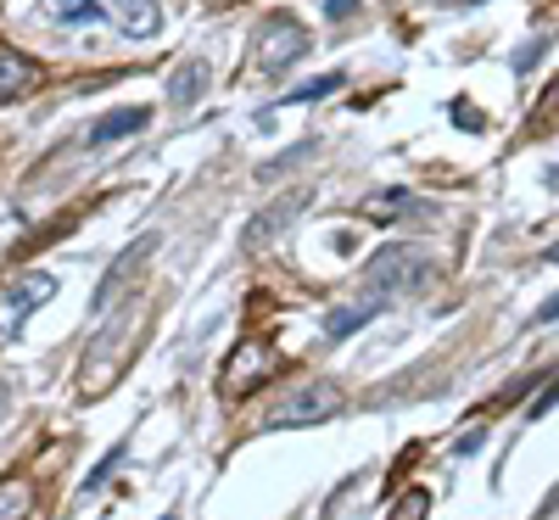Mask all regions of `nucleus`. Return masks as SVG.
Masks as SVG:
<instances>
[{"instance_id":"13","label":"nucleus","mask_w":559,"mask_h":520,"mask_svg":"<svg viewBox=\"0 0 559 520\" xmlns=\"http://www.w3.org/2000/svg\"><path fill=\"white\" fill-rule=\"evenodd\" d=\"M146 123H152V107H118V113L90 123V146H118L123 134H140Z\"/></svg>"},{"instance_id":"1","label":"nucleus","mask_w":559,"mask_h":520,"mask_svg":"<svg viewBox=\"0 0 559 520\" xmlns=\"http://www.w3.org/2000/svg\"><path fill=\"white\" fill-rule=\"evenodd\" d=\"M437 280V258L426 247H414V241H392L381 247L376 258H369L364 269V292H376V297H414V292H426Z\"/></svg>"},{"instance_id":"18","label":"nucleus","mask_w":559,"mask_h":520,"mask_svg":"<svg viewBox=\"0 0 559 520\" xmlns=\"http://www.w3.org/2000/svg\"><path fill=\"white\" fill-rule=\"evenodd\" d=\"M426 515H431V493H426V487H408V493L392 504L386 520H426Z\"/></svg>"},{"instance_id":"17","label":"nucleus","mask_w":559,"mask_h":520,"mask_svg":"<svg viewBox=\"0 0 559 520\" xmlns=\"http://www.w3.org/2000/svg\"><path fill=\"white\" fill-rule=\"evenodd\" d=\"M28 509H34V493H28L23 482L0 487V520H28Z\"/></svg>"},{"instance_id":"22","label":"nucleus","mask_w":559,"mask_h":520,"mask_svg":"<svg viewBox=\"0 0 559 520\" xmlns=\"http://www.w3.org/2000/svg\"><path fill=\"white\" fill-rule=\"evenodd\" d=\"M537 62H543V39H532L526 51H515V57H509V68H515V73H526V68H537Z\"/></svg>"},{"instance_id":"4","label":"nucleus","mask_w":559,"mask_h":520,"mask_svg":"<svg viewBox=\"0 0 559 520\" xmlns=\"http://www.w3.org/2000/svg\"><path fill=\"white\" fill-rule=\"evenodd\" d=\"M123 308L96 330V342L84 347V364H79V381H73V392L84 398V403H96V398H107L112 387H118V375H123Z\"/></svg>"},{"instance_id":"14","label":"nucleus","mask_w":559,"mask_h":520,"mask_svg":"<svg viewBox=\"0 0 559 520\" xmlns=\"http://www.w3.org/2000/svg\"><path fill=\"white\" fill-rule=\"evenodd\" d=\"M342 84H347V73H319V79H308L302 90H286V96H280V102H274V107H269L258 123L269 129V118H274L280 107H313V102H324V96H331V90H342Z\"/></svg>"},{"instance_id":"25","label":"nucleus","mask_w":559,"mask_h":520,"mask_svg":"<svg viewBox=\"0 0 559 520\" xmlns=\"http://www.w3.org/2000/svg\"><path fill=\"white\" fill-rule=\"evenodd\" d=\"M453 118H459L464 129H481V113H476L471 102H459V107H453Z\"/></svg>"},{"instance_id":"15","label":"nucleus","mask_w":559,"mask_h":520,"mask_svg":"<svg viewBox=\"0 0 559 520\" xmlns=\"http://www.w3.org/2000/svg\"><path fill=\"white\" fill-rule=\"evenodd\" d=\"M45 17H57V23H96L102 0H45Z\"/></svg>"},{"instance_id":"10","label":"nucleus","mask_w":559,"mask_h":520,"mask_svg":"<svg viewBox=\"0 0 559 520\" xmlns=\"http://www.w3.org/2000/svg\"><path fill=\"white\" fill-rule=\"evenodd\" d=\"M152 252H157V235H140V241H129V247H123V258H118V263L107 269V280H102V292H96V314H107V308H112L118 286H123V280H134V269L146 263Z\"/></svg>"},{"instance_id":"29","label":"nucleus","mask_w":559,"mask_h":520,"mask_svg":"<svg viewBox=\"0 0 559 520\" xmlns=\"http://www.w3.org/2000/svg\"><path fill=\"white\" fill-rule=\"evenodd\" d=\"M431 7H471V0H431Z\"/></svg>"},{"instance_id":"27","label":"nucleus","mask_w":559,"mask_h":520,"mask_svg":"<svg viewBox=\"0 0 559 520\" xmlns=\"http://www.w3.org/2000/svg\"><path fill=\"white\" fill-rule=\"evenodd\" d=\"M7 403H12V381L0 375V419H7Z\"/></svg>"},{"instance_id":"16","label":"nucleus","mask_w":559,"mask_h":520,"mask_svg":"<svg viewBox=\"0 0 559 520\" xmlns=\"http://www.w3.org/2000/svg\"><path fill=\"white\" fill-rule=\"evenodd\" d=\"M414 208V197L408 191H376V197H364V218H397V213H408Z\"/></svg>"},{"instance_id":"3","label":"nucleus","mask_w":559,"mask_h":520,"mask_svg":"<svg viewBox=\"0 0 559 520\" xmlns=\"http://www.w3.org/2000/svg\"><path fill=\"white\" fill-rule=\"evenodd\" d=\"M313 51V34L302 28V17H292V12H269L258 28H252V68L258 73H286L292 62H302Z\"/></svg>"},{"instance_id":"23","label":"nucleus","mask_w":559,"mask_h":520,"mask_svg":"<svg viewBox=\"0 0 559 520\" xmlns=\"http://www.w3.org/2000/svg\"><path fill=\"white\" fill-rule=\"evenodd\" d=\"M353 12H358V0H324V17H331V23H342Z\"/></svg>"},{"instance_id":"21","label":"nucleus","mask_w":559,"mask_h":520,"mask_svg":"<svg viewBox=\"0 0 559 520\" xmlns=\"http://www.w3.org/2000/svg\"><path fill=\"white\" fill-rule=\"evenodd\" d=\"M554 403H559V375H554V381H548V387H543V392H537V403H532V409H526V419H543V414H548V409H554Z\"/></svg>"},{"instance_id":"26","label":"nucleus","mask_w":559,"mask_h":520,"mask_svg":"<svg viewBox=\"0 0 559 520\" xmlns=\"http://www.w3.org/2000/svg\"><path fill=\"white\" fill-rule=\"evenodd\" d=\"M532 319H537V324H559V292H554V297H548V303H543Z\"/></svg>"},{"instance_id":"19","label":"nucleus","mask_w":559,"mask_h":520,"mask_svg":"<svg viewBox=\"0 0 559 520\" xmlns=\"http://www.w3.org/2000/svg\"><path fill=\"white\" fill-rule=\"evenodd\" d=\"M302 157H313V140H302V146H286V152H280V157H269V163L258 168V179H280V174H286V168H297Z\"/></svg>"},{"instance_id":"20","label":"nucleus","mask_w":559,"mask_h":520,"mask_svg":"<svg viewBox=\"0 0 559 520\" xmlns=\"http://www.w3.org/2000/svg\"><path fill=\"white\" fill-rule=\"evenodd\" d=\"M118 464H123V442H118V448H112V453H107V459H102V464H96V470H90V476L79 482V493H96V487H102V482L112 476Z\"/></svg>"},{"instance_id":"31","label":"nucleus","mask_w":559,"mask_h":520,"mask_svg":"<svg viewBox=\"0 0 559 520\" xmlns=\"http://www.w3.org/2000/svg\"><path fill=\"white\" fill-rule=\"evenodd\" d=\"M157 520H174V515H157Z\"/></svg>"},{"instance_id":"2","label":"nucleus","mask_w":559,"mask_h":520,"mask_svg":"<svg viewBox=\"0 0 559 520\" xmlns=\"http://www.w3.org/2000/svg\"><path fill=\"white\" fill-rule=\"evenodd\" d=\"M347 409L342 387L336 381H302L292 392H280L263 414V432H297V425H324Z\"/></svg>"},{"instance_id":"12","label":"nucleus","mask_w":559,"mask_h":520,"mask_svg":"<svg viewBox=\"0 0 559 520\" xmlns=\"http://www.w3.org/2000/svg\"><path fill=\"white\" fill-rule=\"evenodd\" d=\"M381 308H386V297L364 292L358 303H342V308H331V314H324V336H331V342H342V336H353V330H364V324L376 319Z\"/></svg>"},{"instance_id":"7","label":"nucleus","mask_w":559,"mask_h":520,"mask_svg":"<svg viewBox=\"0 0 559 520\" xmlns=\"http://www.w3.org/2000/svg\"><path fill=\"white\" fill-rule=\"evenodd\" d=\"M51 297H57V274H23V280H12V292H7V336H17L23 319L34 308H45Z\"/></svg>"},{"instance_id":"9","label":"nucleus","mask_w":559,"mask_h":520,"mask_svg":"<svg viewBox=\"0 0 559 520\" xmlns=\"http://www.w3.org/2000/svg\"><path fill=\"white\" fill-rule=\"evenodd\" d=\"M207 84H213V68H207L202 57L179 62V68L168 73V107H174V113H191V107L207 96Z\"/></svg>"},{"instance_id":"28","label":"nucleus","mask_w":559,"mask_h":520,"mask_svg":"<svg viewBox=\"0 0 559 520\" xmlns=\"http://www.w3.org/2000/svg\"><path fill=\"white\" fill-rule=\"evenodd\" d=\"M543 263H559V241H554V247H548V252H543Z\"/></svg>"},{"instance_id":"6","label":"nucleus","mask_w":559,"mask_h":520,"mask_svg":"<svg viewBox=\"0 0 559 520\" xmlns=\"http://www.w3.org/2000/svg\"><path fill=\"white\" fill-rule=\"evenodd\" d=\"M313 208V185H297V191H286V197H274L269 208H258L252 213V224H247V235H241V247L247 252H263L274 235H286L292 229V218H302Z\"/></svg>"},{"instance_id":"24","label":"nucleus","mask_w":559,"mask_h":520,"mask_svg":"<svg viewBox=\"0 0 559 520\" xmlns=\"http://www.w3.org/2000/svg\"><path fill=\"white\" fill-rule=\"evenodd\" d=\"M481 448H487V432H471V437H464L453 453H459V459H471V453H481Z\"/></svg>"},{"instance_id":"11","label":"nucleus","mask_w":559,"mask_h":520,"mask_svg":"<svg viewBox=\"0 0 559 520\" xmlns=\"http://www.w3.org/2000/svg\"><path fill=\"white\" fill-rule=\"evenodd\" d=\"M107 12H112V23L129 39H152L163 28V7H157V0H107Z\"/></svg>"},{"instance_id":"8","label":"nucleus","mask_w":559,"mask_h":520,"mask_svg":"<svg viewBox=\"0 0 559 520\" xmlns=\"http://www.w3.org/2000/svg\"><path fill=\"white\" fill-rule=\"evenodd\" d=\"M39 79H45V73H39V62H28L23 51H12V45H0V107L34 96Z\"/></svg>"},{"instance_id":"30","label":"nucleus","mask_w":559,"mask_h":520,"mask_svg":"<svg viewBox=\"0 0 559 520\" xmlns=\"http://www.w3.org/2000/svg\"><path fill=\"white\" fill-rule=\"evenodd\" d=\"M207 7H236V0H207Z\"/></svg>"},{"instance_id":"5","label":"nucleus","mask_w":559,"mask_h":520,"mask_svg":"<svg viewBox=\"0 0 559 520\" xmlns=\"http://www.w3.org/2000/svg\"><path fill=\"white\" fill-rule=\"evenodd\" d=\"M269 375H274V347L258 342V336H247V342H236V353H229V364L218 375V392L229 403H241V398H252L269 381Z\"/></svg>"}]
</instances>
